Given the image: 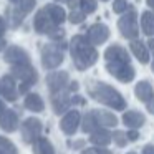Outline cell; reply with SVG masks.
Returning a JSON list of instances; mask_svg holds the SVG:
<instances>
[{
    "label": "cell",
    "instance_id": "obj_29",
    "mask_svg": "<svg viewBox=\"0 0 154 154\" xmlns=\"http://www.w3.org/2000/svg\"><path fill=\"white\" fill-rule=\"evenodd\" d=\"M78 5H80V10L83 12L85 15L93 14V12L96 10V0H80Z\"/></svg>",
    "mask_w": 154,
    "mask_h": 154
},
{
    "label": "cell",
    "instance_id": "obj_11",
    "mask_svg": "<svg viewBox=\"0 0 154 154\" xmlns=\"http://www.w3.org/2000/svg\"><path fill=\"white\" fill-rule=\"evenodd\" d=\"M71 93L68 91V88L65 91H60L57 94H51V106H53L55 114H66L71 109L73 103H71Z\"/></svg>",
    "mask_w": 154,
    "mask_h": 154
},
{
    "label": "cell",
    "instance_id": "obj_27",
    "mask_svg": "<svg viewBox=\"0 0 154 154\" xmlns=\"http://www.w3.org/2000/svg\"><path fill=\"white\" fill-rule=\"evenodd\" d=\"M0 154H18V151L10 139L0 136Z\"/></svg>",
    "mask_w": 154,
    "mask_h": 154
},
{
    "label": "cell",
    "instance_id": "obj_26",
    "mask_svg": "<svg viewBox=\"0 0 154 154\" xmlns=\"http://www.w3.org/2000/svg\"><path fill=\"white\" fill-rule=\"evenodd\" d=\"M47 12L50 14V17L53 18V22L57 25H61L65 22V18H66V14H65V10L60 7V5H53V4H50V5H47Z\"/></svg>",
    "mask_w": 154,
    "mask_h": 154
},
{
    "label": "cell",
    "instance_id": "obj_30",
    "mask_svg": "<svg viewBox=\"0 0 154 154\" xmlns=\"http://www.w3.org/2000/svg\"><path fill=\"white\" fill-rule=\"evenodd\" d=\"M131 5L128 4L126 0H114V4H113V10L116 12V14H126V12L131 10Z\"/></svg>",
    "mask_w": 154,
    "mask_h": 154
},
{
    "label": "cell",
    "instance_id": "obj_10",
    "mask_svg": "<svg viewBox=\"0 0 154 154\" xmlns=\"http://www.w3.org/2000/svg\"><path fill=\"white\" fill-rule=\"evenodd\" d=\"M81 124V114L78 109H70L66 114H63L60 121V129L63 131L66 136H73L75 133L78 131Z\"/></svg>",
    "mask_w": 154,
    "mask_h": 154
},
{
    "label": "cell",
    "instance_id": "obj_25",
    "mask_svg": "<svg viewBox=\"0 0 154 154\" xmlns=\"http://www.w3.org/2000/svg\"><path fill=\"white\" fill-rule=\"evenodd\" d=\"M141 28L147 37L152 38L154 35V12H144L141 15Z\"/></svg>",
    "mask_w": 154,
    "mask_h": 154
},
{
    "label": "cell",
    "instance_id": "obj_23",
    "mask_svg": "<svg viewBox=\"0 0 154 154\" xmlns=\"http://www.w3.org/2000/svg\"><path fill=\"white\" fill-rule=\"evenodd\" d=\"M80 128H81V131H83V133H88V134H91V133H94L96 129H100V124H98L96 118H94L93 109L88 111L85 116H81V124H80Z\"/></svg>",
    "mask_w": 154,
    "mask_h": 154
},
{
    "label": "cell",
    "instance_id": "obj_41",
    "mask_svg": "<svg viewBox=\"0 0 154 154\" xmlns=\"http://www.w3.org/2000/svg\"><path fill=\"white\" fill-rule=\"evenodd\" d=\"M147 5H149V8H152V12H154V0H147Z\"/></svg>",
    "mask_w": 154,
    "mask_h": 154
},
{
    "label": "cell",
    "instance_id": "obj_38",
    "mask_svg": "<svg viewBox=\"0 0 154 154\" xmlns=\"http://www.w3.org/2000/svg\"><path fill=\"white\" fill-rule=\"evenodd\" d=\"M4 32H5V20H4L2 17H0V38H2Z\"/></svg>",
    "mask_w": 154,
    "mask_h": 154
},
{
    "label": "cell",
    "instance_id": "obj_6",
    "mask_svg": "<svg viewBox=\"0 0 154 154\" xmlns=\"http://www.w3.org/2000/svg\"><path fill=\"white\" fill-rule=\"evenodd\" d=\"M118 27L119 32L126 40H137V35H139V25H137V15L136 12L131 8L129 12L123 14V17L118 22Z\"/></svg>",
    "mask_w": 154,
    "mask_h": 154
},
{
    "label": "cell",
    "instance_id": "obj_33",
    "mask_svg": "<svg viewBox=\"0 0 154 154\" xmlns=\"http://www.w3.org/2000/svg\"><path fill=\"white\" fill-rule=\"evenodd\" d=\"M126 137H128L129 143H134V141H137L141 136H139V131L137 129H129V131H126Z\"/></svg>",
    "mask_w": 154,
    "mask_h": 154
},
{
    "label": "cell",
    "instance_id": "obj_2",
    "mask_svg": "<svg viewBox=\"0 0 154 154\" xmlns=\"http://www.w3.org/2000/svg\"><path fill=\"white\" fill-rule=\"evenodd\" d=\"M86 91L94 101H98L100 104L111 108L114 111H124L128 106L126 98L111 85L104 83V81H88Z\"/></svg>",
    "mask_w": 154,
    "mask_h": 154
},
{
    "label": "cell",
    "instance_id": "obj_5",
    "mask_svg": "<svg viewBox=\"0 0 154 154\" xmlns=\"http://www.w3.org/2000/svg\"><path fill=\"white\" fill-rule=\"evenodd\" d=\"M65 45L61 42H53V43H47L42 48V65L47 70H55L63 63L65 58Z\"/></svg>",
    "mask_w": 154,
    "mask_h": 154
},
{
    "label": "cell",
    "instance_id": "obj_12",
    "mask_svg": "<svg viewBox=\"0 0 154 154\" xmlns=\"http://www.w3.org/2000/svg\"><path fill=\"white\" fill-rule=\"evenodd\" d=\"M86 38L91 42V45H103L109 38V28L104 23H94L88 28Z\"/></svg>",
    "mask_w": 154,
    "mask_h": 154
},
{
    "label": "cell",
    "instance_id": "obj_15",
    "mask_svg": "<svg viewBox=\"0 0 154 154\" xmlns=\"http://www.w3.org/2000/svg\"><path fill=\"white\" fill-rule=\"evenodd\" d=\"M5 61L10 63L12 66H18V65H28L30 63V57L28 53L20 47H10L5 51Z\"/></svg>",
    "mask_w": 154,
    "mask_h": 154
},
{
    "label": "cell",
    "instance_id": "obj_43",
    "mask_svg": "<svg viewBox=\"0 0 154 154\" xmlns=\"http://www.w3.org/2000/svg\"><path fill=\"white\" fill-rule=\"evenodd\" d=\"M55 2H68L70 4V0H55Z\"/></svg>",
    "mask_w": 154,
    "mask_h": 154
},
{
    "label": "cell",
    "instance_id": "obj_31",
    "mask_svg": "<svg viewBox=\"0 0 154 154\" xmlns=\"http://www.w3.org/2000/svg\"><path fill=\"white\" fill-rule=\"evenodd\" d=\"M85 17H86V15L83 14V12L80 10V7L78 8H73V10H71V14H70V22L71 23H81V22L85 20Z\"/></svg>",
    "mask_w": 154,
    "mask_h": 154
},
{
    "label": "cell",
    "instance_id": "obj_21",
    "mask_svg": "<svg viewBox=\"0 0 154 154\" xmlns=\"http://www.w3.org/2000/svg\"><path fill=\"white\" fill-rule=\"evenodd\" d=\"M129 50H131V53L136 57V60L139 61V63H143V65L149 63V48H147V45L144 43V42L133 40L129 45Z\"/></svg>",
    "mask_w": 154,
    "mask_h": 154
},
{
    "label": "cell",
    "instance_id": "obj_1",
    "mask_svg": "<svg viewBox=\"0 0 154 154\" xmlns=\"http://www.w3.org/2000/svg\"><path fill=\"white\" fill-rule=\"evenodd\" d=\"M104 65H106L108 73L121 83H131L136 76V70L131 63L129 53L121 45H111V47L106 48Z\"/></svg>",
    "mask_w": 154,
    "mask_h": 154
},
{
    "label": "cell",
    "instance_id": "obj_14",
    "mask_svg": "<svg viewBox=\"0 0 154 154\" xmlns=\"http://www.w3.org/2000/svg\"><path fill=\"white\" fill-rule=\"evenodd\" d=\"M121 121H123V124L126 128H129V129H139V128H143L144 123H146V116H144V113H141V111H137V109H128L123 113Z\"/></svg>",
    "mask_w": 154,
    "mask_h": 154
},
{
    "label": "cell",
    "instance_id": "obj_17",
    "mask_svg": "<svg viewBox=\"0 0 154 154\" xmlns=\"http://www.w3.org/2000/svg\"><path fill=\"white\" fill-rule=\"evenodd\" d=\"M35 8V0H18V7L14 10L12 14V22H14V27H18L23 20V17L27 14H30Z\"/></svg>",
    "mask_w": 154,
    "mask_h": 154
},
{
    "label": "cell",
    "instance_id": "obj_39",
    "mask_svg": "<svg viewBox=\"0 0 154 154\" xmlns=\"http://www.w3.org/2000/svg\"><path fill=\"white\" fill-rule=\"evenodd\" d=\"M147 48L154 51V38H149V42H147Z\"/></svg>",
    "mask_w": 154,
    "mask_h": 154
},
{
    "label": "cell",
    "instance_id": "obj_4",
    "mask_svg": "<svg viewBox=\"0 0 154 154\" xmlns=\"http://www.w3.org/2000/svg\"><path fill=\"white\" fill-rule=\"evenodd\" d=\"M35 30L38 33L43 35H50L55 42H60L63 38V30L60 28V25H57L53 22V18L50 17V14L47 12V8H42L37 15H35Z\"/></svg>",
    "mask_w": 154,
    "mask_h": 154
},
{
    "label": "cell",
    "instance_id": "obj_42",
    "mask_svg": "<svg viewBox=\"0 0 154 154\" xmlns=\"http://www.w3.org/2000/svg\"><path fill=\"white\" fill-rule=\"evenodd\" d=\"M4 47H5V40L4 38H0V50H4Z\"/></svg>",
    "mask_w": 154,
    "mask_h": 154
},
{
    "label": "cell",
    "instance_id": "obj_34",
    "mask_svg": "<svg viewBox=\"0 0 154 154\" xmlns=\"http://www.w3.org/2000/svg\"><path fill=\"white\" fill-rule=\"evenodd\" d=\"M68 146L70 147H73V149H85V146H86V141L85 139H76V141H73V143H68Z\"/></svg>",
    "mask_w": 154,
    "mask_h": 154
},
{
    "label": "cell",
    "instance_id": "obj_46",
    "mask_svg": "<svg viewBox=\"0 0 154 154\" xmlns=\"http://www.w3.org/2000/svg\"><path fill=\"white\" fill-rule=\"evenodd\" d=\"M103 2H106V0H103Z\"/></svg>",
    "mask_w": 154,
    "mask_h": 154
},
{
    "label": "cell",
    "instance_id": "obj_22",
    "mask_svg": "<svg viewBox=\"0 0 154 154\" xmlns=\"http://www.w3.org/2000/svg\"><path fill=\"white\" fill-rule=\"evenodd\" d=\"M25 108L33 111V113H42V111L45 109V103H43L40 94L28 93L27 96H25Z\"/></svg>",
    "mask_w": 154,
    "mask_h": 154
},
{
    "label": "cell",
    "instance_id": "obj_37",
    "mask_svg": "<svg viewBox=\"0 0 154 154\" xmlns=\"http://www.w3.org/2000/svg\"><path fill=\"white\" fill-rule=\"evenodd\" d=\"M68 91H70V93L78 91V81H70V85H68Z\"/></svg>",
    "mask_w": 154,
    "mask_h": 154
},
{
    "label": "cell",
    "instance_id": "obj_44",
    "mask_svg": "<svg viewBox=\"0 0 154 154\" xmlns=\"http://www.w3.org/2000/svg\"><path fill=\"white\" fill-rule=\"evenodd\" d=\"M126 154H137V152H134V151H131V152H126Z\"/></svg>",
    "mask_w": 154,
    "mask_h": 154
},
{
    "label": "cell",
    "instance_id": "obj_3",
    "mask_svg": "<svg viewBox=\"0 0 154 154\" xmlns=\"http://www.w3.org/2000/svg\"><path fill=\"white\" fill-rule=\"evenodd\" d=\"M70 53L73 65L78 71H85L91 68L98 60V51L94 45L86 38V35H75L70 43Z\"/></svg>",
    "mask_w": 154,
    "mask_h": 154
},
{
    "label": "cell",
    "instance_id": "obj_13",
    "mask_svg": "<svg viewBox=\"0 0 154 154\" xmlns=\"http://www.w3.org/2000/svg\"><path fill=\"white\" fill-rule=\"evenodd\" d=\"M0 94L5 98L7 101H15L18 93L17 83H15V78L12 75H5L2 80H0Z\"/></svg>",
    "mask_w": 154,
    "mask_h": 154
},
{
    "label": "cell",
    "instance_id": "obj_16",
    "mask_svg": "<svg viewBox=\"0 0 154 154\" xmlns=\"http://www.w3.org/2000/svg\"><path fill=\"white\" fill-rule=\"evenodd\" d=\"M18 128V113L14 109H5L0 114V129L5 133H14Z\"/></svg>",
    "mask_w": 154,
    "mask_h": 154
},
{
    "label": "cell",
    "instance_id": "obj_28",
    "mask_svg": "<svg viewBox=\"0 0 154 154\" xmlns=\"http://www.w3.org/2000/svg\"><path fill=\"white\" fill-rule=\"evenodd\" d=\"M113 143L116 144L118 147H124L129 141H128V137H126V131H119V129H116V131H113Z\"/></svg>",
    "mask_w": 154,
    "mask_h": 154
},
{
    "label": "cell",
    "instance_id": "obj_35",
    "mask_svg": "<svg viewBox=\"0 0 154 154\" xmlns=\"http://www.w3.org/2000/svg\"><path fill=\"white\" fill-rule=\"evenodd\" d=\"M146 109L149 111L151 114H154V96H152V98H151V100L146 103Z\"/></svg>",
    "mask_w": 154,
    "mask_h": 154
},
{
    "label": "cell",
    "instance_id": "obj_7",
    "mask_svg": "<svg viewBox=\"0 0 154 154\" xmlns=\"http://www.w3.org/2000/svg\"><path fill=\"white\" fill-rule=\"evenodd\" d=\"M42 121L37 118H27L22 123V139L27 144H33L38 137H42Z\"/></svg>",
    "mask_w": 154,
    "mask_h": 154
},
{
    "label": "cell",
    "instance_id": "obj_20",
    "mask_svg": "<svg viewBox=\"0 0 154 154\" xmlns=\"http://www.w3.org/2000/svg\"><path fill=\"white\" fill-rule=\"evenodd\" d=\"M134 96H136L137 101H141V103L146 104L147 101L154 96L152 85H151L147 80H143V81H139V83H136V86H134Z\"/></svg>",
    "mask_w": 154,
    "mask_h": 154
},
{
    "label": "cell",
    "instance_id": "obj_9",
    "mask_svg": "<svg viewBox=\"0 0 154 154\" xmlns=\"http://www.w3.org/2000/svg\"><path fill=\"white\" fill-rule=\"evenodd\" d=\"M12 76L20 80V85H27V86H32V85L37 83L38 75L37 70L32 66V63L28 65H18V66H12Z\"/></svg>",
    "mask_w": 154,
    "mask_h": 154
},
{
    "label": "cell",
    "instance_id": "obj_45",
    "mask_svg": "<svg viewBox=\"0 0 154 154\" xmlns=\"http://www.w3.org/2000/svg\"><path fill=\"white\" fill-rule=\"evenodd\" d=\"M152 57H154V55H152ZM152 71H154V58H152Z\"/></svg>",
    "mask_w": 154,
    "mask_h": 154
},
{
    "label": "cell",
    "instance_id": "obj_32",
    "mask_svg": "<svg viewBox=\"0 0 154 154\" xmlns=\"http://www.w3.org/2000/svg\"><path fill=\"white\" fill-rule=\"evenodd\" d=\"M81 154H114L113 151L106 149V147H85L81 151Z\"/></svg>",
    "mask_w": 154,
    "mask_h": 154
},
{
    "label": "cell",
    "instance_id": "obj_47",
    "mask_svg": "<svg viewBox=\"0 0 154 154\" xmlns=\"http://www.w3.org/2000/svg\"><path fill=\"white\" fill-rule=\"evenodd\" d=\"M12 2H14V0H12Z\"/></svg>",
    "mask_w": 154,
    "mask_h": 154
},
{
    "label": "cell",
    "instance_id": "obj_36",
    "mask_svg": "<svg viewBox=\"0 0 154 154\" xmlns=\"http://www.w3.org/2000/svg\"><path fill=\"white\" fill-rule=\"evenodd\" d=\"M143 154H154V146L152 144H146L143 147Z\"/></svg>",
    "mask_w": 154,
    "mask_h": 154
},
{
    "label": "cell",
    "instance_id": "obj_18",
    "mask_svg": "<svg viewBox=\"0 0 154 154\" xmlns=\"http://www.w3.org/2000/svg\"><path fill=\"white\" fill-rule=\"evenodd\" d=\"M94 118H96L100 128H116L118 126V118L113 111H108V109H93Z\"/></svg>",
    "mask_w": 154,
    "mask_h": 154
},
{
    "label": "cell",
    "instance_id": "obj_8",
    "mask_svg": "<svg viewBox=\"0 0 154 154\" xmlns=\"http://www.w3.org/2000/svg\"><path fill=\"white\" fill-rule=\"evenodd\" d=\"M70 85V75L66 71H51L47 76V86L50 90V94H57L60 91H65Z\"/></svg>",
    "mask_w": 154,
    "mask_h": 154
},
{
    "label": "cell",
    "instance_id": "obj_19",
    "mask_svg": "<svg viewBox=\"0 0 154 154\" xmlns=\"http://www.w3.org/2000/svg\"><path fill=\"white\" fill-rule=\"evenodd\" d=\"M111 141H113V133L106 128H100L90 134V143L94 147H106Z\"/></svg>",
    "mask_w": 154,
    "mask_h": 154
},
{
    "label": "cell",
    "instance_id": "obj_24",
    "mask_svg": "<svg viewBox=\"0 0 154 154\" xmlns=\"http://www.w3.org/2000/svg\"><path fill=\"white\" fill-rule=\"evenodd\" d=\"M33 154H55V147L47 137H38L33 143Z\"/></svg>",
    "mask_w": 154,
    "mask_h": 154
},
{
    "label": "cell",
    "instance_id": "obj_40",
    "mask_svg": "<svg viewBox=\"0 0 154 154\" xmlns=\"http://www.w3.org/2000/svg\"><path fill=\"white\" fill-rule=\"evenodd\" d=\"M5 109H7V108H5V104H4V103H2V101H0V114L4 113V111H5Z\"/></svg>",
    "mask_w": 154,
    "mask_h": 154
}]
</instances>
